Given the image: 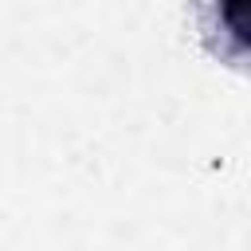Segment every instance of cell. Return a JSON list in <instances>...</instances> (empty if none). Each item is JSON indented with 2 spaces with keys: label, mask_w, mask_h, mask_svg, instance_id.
<instances>
[{
  "label": "cell",
  "mask_w": 251,
  "mask_h": 251,
  "mask_svg": "<svg viewBox=\"0 0 251 251\" xmlns=\"http://www.w3.org/2000/svg\"><path fill=\"white\" fill-rule=\"evenodd\" d=\"M224 12H227V24L243 39H251V0H224Z\"/></svg>",
  "instance_id": "1"
}]
</instances>
